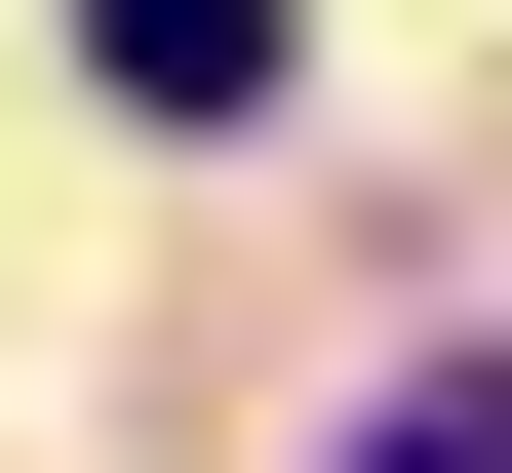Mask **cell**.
<instances>
[{"instance_id": "2", "label": "cell", "mask_w": 512, "mask_h": 473, "mask_svg": "<svg viewBox=\"0 0 512 473\" xmlns=\"http://www.w3.org/2000/svg\"><path fill=\"white\" fill-rule=\"evenodd\" d=\"M355 473H512V355H434V395H394V434H355Z\"/></svg>"}, {"instance_id": "1", "label": "cell", "mask_w": 512, "mask_h": 473, "mask_svg": "<svg viewBox=\"0 0 512 473\" xmlns=\"http://www.w3.org/2000/svg\"><path fill=\"white\" fill-rule=\"evenodd\" d=\"M79 79L119 119H276V0H79Z\"/></svg>"}]
</instances>
